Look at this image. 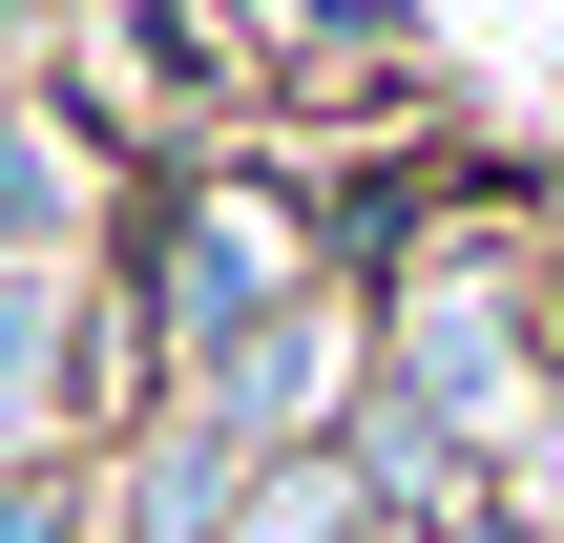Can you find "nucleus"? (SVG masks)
Segmentation results:
<instances>
[{
    "instance_id": "f03ea898",
    "label": "nucleus",
    "mask_w": 564,
    "mask_h": 543,
    "mask_svg": "<svg viewBox=\"0 0 564 543\" xmlns=\"http://www.w3.org/2000/svg\"><path fill=\"white\" fill-rule=\"evenodd\" d=\"M356 502H377L356 460H293V481H272V502H251V523H230V543H335V523H356Z\"/></svg>"
},
{
    "instance_id": "20e7f679",
    "label": "nucleus",
    "mask_w": 564,
    "mask_h": 543,
    "mask_svg": "<svg viewBox=\"0 0 564 543\" xmlns=\"http://www.w3.org/2000/svg\"><path fill=\"white\" fill-rule=\"evenodd\" d=\"M0 543H63V481H0Z\"/></svg>"
},
{
    "instance_id": "f257e3e1",
    "label": "nucleus",
    "mask_w": 564,
    "mask_h": 543,
    "mask_svg": "<svg viewBox=\"0 0 564 543\" xmlns=\"http://www.w3.org/2000/svg\"><path fill=\"white\" fill-rule=\"evenodd\" d=\"M63 398V272H0V439Z\"/></svg>"
},
{
    "instance_id": "7ed1b4c3",
    "label": "nucleus",
    "mask_w": 564,
    "mask_h": 543,
    "mask_svg": "<svg viewBox=\"0 0 564 543\" xmlns=\"http://www.w3.org/2000/svg\"><path fill=\"white\" fill-rule=\"evenodd\" d=\"M0 230H63V146L42 126H0Z\"/></svg>"
}]
</instances>
